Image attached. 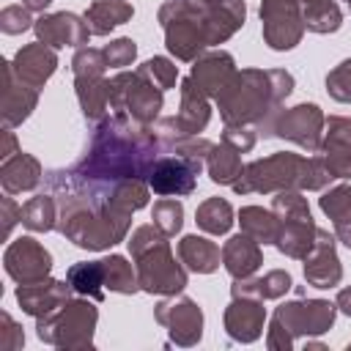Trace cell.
I'll use <instances>...</instances> for the list:
<instances>
[{"label": "cell", "mask_w": 351, "mask_h": 351, "mask_svg": "<svg viewBox=\"0 0 351 351\" xmlns=\"http://www.w3.org/2000/svg\"><path fill=\"white\" fill-rule=\"evenodd\" d=\"M291 74L285 71H241L228 80V85L217 93L222 118L228 123L258 121L269 104L291 93Z\"/></svg>", "instance_id": "cell-1"}, {"label": "cell", "mask_w": 351, "mask_h": 351, "mask_svg": "<svg viewBox=\"0 0 351 351\" xmlns=\"http://www.w3.org/2000/svg\"><path fill=\"white\" fill-rule=\"evenodd\" d=\"M329 176L321 159H299L293 154H274L269 159H258L241 170V181L233 184L236 192H266L277 186H307L318 189Z\"/></svg>", "instance_id": "cell-2"}, {"label": "cell", "mask_w": 351, "mask_h": 351, "mask_svg": "<svg viewBox=\"0 0 351 351\" xmlns=\"http://www.w3.org/2000/svg\"><path fill=\"white\" fill-rule=\"evenodd\" d=\"M132 252L137 255V271H140V285L145 291H159V293H173L181 291L186 277L178 269V263L170 255V247L165 241V233L159 228H137L132 241Z\"/></svg>", "instance_id": "cell-3"}, {"label": "cell", "mask_w": 351, "mask_h": 351, "mask_svg": "<svg viewBox=\"0 0 351 351\" xmlns=\"http://www.w3.org/2000/svg\"><path fill=\"white\" fill-rule=\"evenodd\" d=\"M263 36L274 49H291L304 27L299 16V0H263L261 5Z\"/></svg>", "instance_id": "cell-4"}, {"label": "cell", "mask_w": 351, "mask_h": 351, "mask_svg": "<svg viewBox=\"0 0 351 351\" xmlns=\"http://www.w3.org/2000/svg\"><path fill=\"white\" fill-rule=\"evenodd\" d=\"M200 173V159L192 156H170L159 159L151 167V189L159 195H189L195 189V176Z\"/></svg>", "instance_id": "cell-5"}, {"label": "cell", "mask_w": 351, "mask_h": 351, "mask_svg": "<svg viewBox=\"0 0 351 351\" xmlns=\"http://www.w3.org/2000/svg\"><path fill=\"white\" fill-rule=\"evenodd\" d=\"M49 266H52L49 252L38 241H33V239H16L5 250V271L14 280H19L22 285L44 280V274L49 271Z\"/></svg>", "instance_id": "cell-6"}, {"label": "cell", "mask_w": 351, "mask_h": 351, "mask_svg": "<svg viewBox=\"0 0 351 351\" xmlns=\"http://www.w3.org/2000/svg\"><path fill=\"white\" fill-rule=\"evenodd\" d=\"M324 165L329 176L351 178V121L329 118L326 121V143H324Z\"/></svg>", "instance_id": "cell-7"}, {"label": "cell", "mask_w": 351, "mask_h": 351, "mask_svg": "<svg viewBox=\"0 0 351 351\" xmlns=\"http://www.w3.org/2000/svg\"><path fill=\"white\" fill-rule=\"evenodd\" d=\"M38 38L49 47H80L88 41L90 27L74 14H49L36 22Z\"/></svg>", "instance_id": "cell-8"}, {"label": "cell", "mask_w": 351, "mask_h": 351, "mask_svg": "<svg viewBox=\"0 0 351 351\" xmlns=\"http://www.w3.org/2000/svg\"><path fill=\"white\" fill-rule=\"evenodd\" d=\"M321 123H324V118H321L315 104H299V107L288 110L280 118V123L274 126V134L291 137V140H296L304 148H318Z\"/></svg>", "instance_id": "cell-9"}, {"label": "cell", "mask_w": 351, "mask_h": 351, "mask_svg": "<svg viewBox=\"0 0 351 351\" xmlns=\"http://www.w3.org/2000/svg\"><path fill=\"white\" fill-rule=\"evenodd\" d=\"M304 277L315 285V288H329L340 280V266H337V255H335V247H332V239L318 230L315 233V247L307 252L304 258Z\"/></svg>", "instance_id": "cell-10"}, {"label": "cell", "mask_w": 351, "mask_h": 351, "mask_svg": "<svg viewBox=\"0 0 351 351\" xmlns=\"http://www.w3.org/2000/svg\"><path fill=\"white\" fill-rule=\"evenodd\" d=\"M11 66H14V71L22 82H27L30 88H38L52 77L58 60H55V52L47 49L44 44H30V47H22L16 52Z\"/></svg>", "instance_id": "cell-11"}, {"label": "cell", "mask_w": 351, "mask_h": 351, "mask_svg": "<svg viewBox=\"0 0 351 351\" xmlns=\"http://www.w3.org/2000/svg\"><path fill=\"white\" fill-rule=\"evenodd\" d=\"M208 121V104L203 99V90L195 88V80L184 82V101H181V112L170 121H165V126H176L178 134L192 137L197 134Z\"/></svg>", "instance_id": "cell-12"}, {"label": "cell", "mask_w": 351, "mask_h": 351, "mask_svg": "<svg viewBox=\"0 0 351 351\" xmlns=\"http://www.w3.org/2000/svg\"><path fill=\"white\" fill-rule=\"evenodd\" d=\"M3 66H5L3 69V77H5V88H3V123H5V129H11V126L22 123L30 115V110L36 104V88H25L22 80H19V85H14L11 63H3Z\"/></svg>", "instance_id": "cell-13"}, {"label": "cell", "mask_w": 351, "mask_h": 351, "mask_svg": "<svg viewBox=\"0 0 351 351\" xmlns=\"http://www.w3.org/2000/svg\"><path fill=\"white\" fill-rule=\"evenodd\" d=\"M280 321H288L291 329H307V332H324L332 326L335 310L326 302H307V304H285L277 313Z\"/></svg>", "instance_id": "cell-14"}, {"label": "cell", "mask_w": 351, "mask_h": 351, "mask_svg": "<svg viewBox=\"0 0 351 351\" xmlns=\"http://www.w3.org/2000/svg\"><path fill=\"white\" fill-rule=\"evenodd\" d=\"M16 299L19 304L33 313V315H41V313H49L52 304H63L69 299V285L63 282H27V285H19L16 291Z\"/></svg>", "instance_id": "cell-15"}, {"label": "cell", "mask_w": 351, "mask_h": 351, "mask_svg": "<svg viewBox=\"0 0 351 351\" xmlns=\"http://www.w3.org/2000/svg\"><path fill=\"white\" fill-rule=\"evenodd\" d=\"M230 77H233V58L225 55V52L206 55L192 69V80L197 82V88L203 93H219L228 85Z\"/></svg>", "instance_id": "cell-16"}, {"label": "cell", "mask_w": 351, "mask_h": 351, "mask_svg": "<svg viewBox=\"0 0 351 351\" xmlns=\"http://www.w3.org/2000/svg\"><path fill=\"white\" fill-rule=\"evenodd\" d=\"M225 269L233 277H247L261 266V250L252 236H233L222 250Z\"/></svg>", "instance_id": "cell-17"}, {"label": "cell", "mask_w": 351, "mask_h": 351, "mask_svg": "<svg viewBox=\"0 0 351 351\" xmlns=\"http://www.w3.org/2000/svg\"><path fill=\"white\" fill-rule=\"evenodd\" d=\"M38 162L30 156V154H22L16 151L14 156L3 159V170H0V178H3V186L5 192H25V189H33L38 184Z\"/></svg>", "instance_id": "cell-18"}, {"label": "cell", "mask_w": 351, "mask_h": 351, "mask_svg": "<svg viewBox=\"0 0 351 351\" xmlns=\"http://www.w3.org/2000/svg\"><path fill=\"white\" fill-rule=\"evenodd\" d=\"M132 16V5L123 0H99L85 11V22L90 27V33H110L115 25H123Z\"/></svg>", "instance_id": "cell-19"}, {"label": "cell", "mask_w": 351, "mask_h": 351, "mask_svg": "<svg viewBox=\"0 0 351 351\" xmlns=\"http://www.w3.org/2000/svg\"><path fill=\"white\" fill-rule=\"evenodd\" d=\"M159 321L167 324L173 329V337H178V340H181V329H189L195 337H200L203 315L195 307V302H189V299H181L178 304H159Z\"/></svg>", "instance_id": "cell-20"}, {"label": "cell", "mask_w": 351, "mask_h": 351, "mask_svg": "<svg viewBox=\"0 0 351 351\" xmlns=\"http://www.w3.org/2000/svg\"><path fill=\"white\" fill-rule=\"evenodd\" d=\"M178 252H181V261L195 271H214L219 263V247L208 239H200V236L181 239Z\"/></svg>", "instance_id": "cell-21"}, {"label": "cell", "mask_w": 351, "mask_h": 351, "mask_svg": "<svg viewBox=\"0 0 351 351\" xmlns=\"http://www.w3.org/2000/svg\"><path fill=\"white\" fill-rule=\"evenodd\" d=\"M263 321V307L255 304V302H233L230 310H228V329L233 337L239 340H252L258 335V326Z\"/></svg>", "instance_id": "cell-22"}, {"label": "cell", "mask_w": 351, "mask_h": 351, "mask_svg": "<svg viewBox=\"0 0 351 351\" xmlns=\"http://www.w3.org/2000/svg\"><path fill=\"white\" fill-rule=\"evenodd\" d=\"M321 208L335 219L337 236L351 247V186H337L321 197Z\"/></svg>", "instance_id": "cell-23"}, {"label": "cell", "mask_w": 351, "mask_h": 351, "mask_svg": "<svg viewBox=\"0 0 351 351\" xmlns=\"http://www.w3.org/2000/svg\"><path fill=\"white\" fill-rule=\"evenodd\" d=\"M208 173L217 184H236L241 176V159L236 145H211L208 151Z\"/></svg>", "instance_id": "cell-24"}, {"label": "cell", "mask_w": 351, "mask_h": 351, "mask_svg": "<svg viewBox=\"0 0 351 351\" xmlns=\"http://www.w3.org/2000/svg\"><path fill=\"white\" fill-rule=\"evenodd\" d=\"M241 228L247 230V236H252L255 241H277L280 239V222L274 214L258 208V206H250V208H241Z\"/></svg>", "instance_id": "cell-25"}, {"label": "cell", "mask_w": 351, "mask_h": 351, "mask_svg": "<svg viewBox=\"0 0 351 351\" xmlns=\"http://www.w3.org/2000/svg\"><path fill=\"white\" fill-rule=\"evenodd\" d=\"M77 96L85 115L99 118L110 101V82H101L99 77H77Z\"/></svg>", "instance_id": "cell-26"}, {"label": "cell", "mask_w": 351, "mask_h": 351, "mask_svg": "<svg viewBox=\"0 0 351 351\" xmlns=\"http://www.w3.org/2000/svg\"><path fill=\"white\" fill-rule=\"evenodd\" d=\"M69 285L80 293H90L93 299H101V288L104 285V266L101 261L96 263H77L69 269Z\"/></svg>", "instance_id": "cell-27"}, {"label": "cell", "mask_w": 351, "mask_h": 351, "mask_svg": "<svg viewBox=\"0 0 351 351\" xmlns=\"http://www.w3.org/2000/svg\"><path fill=\"white\" fill-rule=\"evenodd\" d=\"M22 225H27L30 230H49L55 225V203L47 195H38L33 200H27L19 211Z\"/></svg>", "instance_id": "cell-28"}, {"label": "cell", "mask_w": 351, "mask_h": 351, "mask_svg": "<svg viewBox=\"0 0 351 351\" xmlns=\"http://www.w3.org/2000/svg\"><path fill=\"white\" fill-rule=\"evenodd\" d=\"M230 222H233V211H230V206L225 200L211 197V200L200 203V208H197V225L203 230H208V233H225L230 228Z\"/></svg>", "instance_id": "cell-29"}, {"label": "cell", "mask_w": 351, "mask_h": 351, "mask_svg": "<svg viewBox=\"0 0 351 351\" xmlns=\"http://www.w3.org/2000/svg\"><path fill=\"white\" fill-rule=\"evenodd\" d=\"M101 266H104V285H110L112 291H121V293L134 291V274L123 258L112 255V258L101 261Z\"/></svg>", "instance_id": "cell-30"}, {"label": "cell", "mask_w": 351, "mask_h": 351, "mask_svg": "<svg viewBox=\"0 0 351 351\" xmlns=\"http://www.w3.org/2000/svg\"><path fill=\"white\" fill-rule=\"evenodd\" d=\"M181 217H184V208H181L178 200H159L154 206V225L165 236H173L181 228Z\"/></svg>", "instance_id": "cell-31"}, {"label": "cell", "mask_w": 351, "mask_h": 351, "mask_svg": "<svg viewBox=\"0 0 351 351\" xmlns=\"http://www.w3.org/2000/svg\"><path fill=\"white\" fill-rule=\"evenodd\" d=\"M140 74L151 82V85H156L159 90H167L173 82H176V66L170 63V60H165V58H151L148 63H143V69H140Z\"/></svg>", "instance_id": "cell-32"}, {"label": "cell", "mask_w": 351, "mask_h": 351, "mask_svg": "<svg viewBox=\"0 0 351 351\" xmlns=\"http://www.w3.org/2000/svg\"><path fill=\"white\" fill-rule=\"evenodd\" d=\"M107 60H104V52H96V49H80L74 55V74L77 77H99L104 71Z\"/></svg>", "instance_id": "cell-33"}, {"label": "cell", "mask_w": 351, "mask_h": 351, "mask_svg": "<svg viewBox=\"0 0 351 351\" xmlns=\"http://www.w3.org/2000/svg\"><path fill=\"white\" fill-rule=\"evenodd\" d=\"M326 88L337 101H351V60L340 63L329 77H326Z\"/></svg>", "instance_id": "cell-34"}, {"label": "cell", "mask_w": 351, "mask_h": 351, "mask_svg": "<svg viewBox=\"0 0 351 351\" xmlns=\"http://www.w3.org/2000/svg\"><path fill=\"white\" fill-rule=\"evenodd\" d=\"M134 55H137V47H134V41H129V38H118V41H112L110 47H104V60H107V66H129V63L134 60Z\"/></svg>", "instance_id": "cell-35"}, {"label": "cell", "mask_w": 351, "mask_h": 351, "mask_svg": "<svg viewBox=\"0 0 351 351\" xmlns=\"http://www.w3.org/2000/svg\"><path fill=\"white\" fill-rule=\"evenodd\" d=\"M0 25H3L5 33H22V30L30 27V14L22 5H8L0 14Z\"/></svg>", "instance_id": "cell-36"}, {"label": "cell", "mask_w": 351, "mask_h": 351, "mask_svg": "<svg viewBox=\"0 0 351 351\" xmlns=\"http://www.w3.org/2000/svg\"><path fill=\"white\" fill-rule=\"evenodd\" d=\"M255 285H258V293H261V296H280L282 291H288L291 277H288L285 271H269V274H266L263 280H258Z\"/></svg>", "instance_id": "cell-37"}, {"label": "cell", "mask_w": 351, "mask_h": 351, "mask_svg": "<svg viewBox=\"0 0 351 351\" xmlns=\"http://www.w3.org/2000/svg\"><path fill=\"white\" fill-rule=\"evenodd\" d=\"M3 208H5V228H3V230H5V236H8V230H11V225H14V214H11V211H16V206H14L11 197H5V200H3Z\"/></svg>", "instance_id": "cell-38"}, {"label": "cell", "mask_w": 351, "mask_h": 351, "mask_svg": "<svg viewBox=\"0 0 351 351\" xmlns=\"http://www.w3.org/2000/svg\"><path fill=\"white\" fill-rule=\"evenodd\" d=\"M337 302H340V307H343V310L351 315V288H346V291L337 296Z\"/></svg>", "instance_id": "cell-39"}, {"label": "cell", "mask_w": 351, "mask_h": 351, "mask_svg": "<svg viewBox=\"0 0 351 351\" xmlns=\"http://www.w3.org/2000/svg\"><path fill=\"white\" fill-rule=\"evenodd\" d=\"M25 3V8H33V11H41V8H47L52 0H22Z\"/></svg>", "instance_id": "cell-40"}, {"label": "cell", "mask_w": 351, "mask_h": 351, "mask_svg": "<svg viewBox=\"0 0 351 351\" xmlns=\"http://www.w3.org/2000/svg\"><path fill=\"white\" fill-rule=\"evenodd\" d=\"M348 5H351V0H348Z\"/></svg>", "instance_id": "cell-41"}]
</instances>
